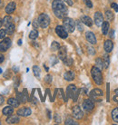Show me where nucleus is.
<instances>
[{
  "label": "nucleus",
  "instance_id": "5",
  "mask_svg": "<svg viewBox=\"0 0 118 125\" xmlns=\"http://www.w3.org/2000/svg\"><path fill=\"white\" fill-rule=\"evenodd\" d=\"M39 26H41L42 28H47V26L50 24V17L47 14H41L40 16H38L37 20Z\"/></svg>",
  "mask_w": 118,
  "mask_h": 125
},
{
  "label": "nucleus",
  "instance_id": "9",
  "mask_svg": "<svg viewBox=\"0 0 118 125\" xmlns=\"http://www.w3.org/2000/svg\"><path fill=\"white\" fill-rule=\"evenodd\" d=\"M72 114L74 116V118L77 120H81L83 118V116H84L83 111L81 110V108L79 106H75L72 109Z\"/></svg>",
  "mask_w": 118,
  "mask_h": 125
},
{
  "label": "nucleus",
  "instance_id": "34",
  "mask_svg": "<svg viewBox=\"0 0 118 125\" xmlns=\"http://www.w3.org/2000/svg\"><path fill=\"white\" fill-rule=\"evenodd\" d=\"M65 125H76L77 124V122H75V121L72 120L71 118H67V119L65 120Z\"/></svg>",
  "mask_w": 118,
  "mask_h": 125
},
{
  "label": "nucleus",
  "instance_id": "29",
  "mask_svg": "<svg viewBox=\"0 0 118 125\" xmlns=\"http://www.w3.org/2000/svg\"><path fill=\"white\" fill-rule=\"evenodd\" d=\"M37 36H38V32H37V30H35V29L32 30V31L30 32V34H29V38L32 39V40L36 39Z\"/></svg>",
  "mask_w": 118,
  "mask_h": 125
},
{
  "label": "nucleus",
  "instance_id": "53",
  "mask_svg": "<svg viewBox=\"0 0 118 125\" xmlns=\"http://www.w3.org/2000/svg\"><path fill=\"white\" fill-rule=\"evenodd\" d=\"M3 25V20L2 19H0V28H1V26Z\"/></svg>",
  "mask_w": 118,
  "mask_h": 125
},
{
  "label": "nucleus",
  "instance_id": "13",
  "mask_svg": "<svg viewBox=\"0 0 118 125\" xmlns=\"http://www.w3.org/2000/svg\"><path fill=\"white\" fill-rule=\"evenodd\" d=\"M94 23L95 25L99 27L102 25V24L104 23V16L100 12H95L94 13Z\"/></svg>",
  "mask_w": 118,
  "mask_h": 125
},
{
  "label": "nucleus",
  "instance_id": "42",
  "mask_svg": "<svg viewBox=\"0 0 118 125\" xmlns=\"http://www.w3.org/2000/svg\"><path fill=\"white\" fill-rule=\"evenodd\" d=\"M111 6H112V8L115 10V12H118V5H117V4L113 3L112 5H111Z\"/></svg>",
  "mask_w": 118,
  "mask_h": 125
},
{
  "label": "nucleus",
  "instance_id": "28",
  "mask_svg": "<svg viewBox=\"0 0 118 125\" xmlns=\"http://www.w3.org/2000/svg\"><path fill=\"white\" fill-rule=\"evenodd\" d=\"M33 72H34V75L35 76V77H37V78H39V77H40L41 70H40V68H39L37 65L33 66Z\"/></svg>",
  "mask_w": 118,
  "mask_h": 125
},
{
  "label": "nucleus",
  "instance_id": "27",
  "mask_svg": "<svg viewBox=\"0 0 118 125\" xmlns=\"http://www.w3.org/2000/svg\"><path fill=\"white\" fill-rule=\"evenodd\" d=\"M106 17L107 19V21H113L114 18H115V16L113 14L112 11L110 10H106Z\"/></svg>",
  "mask_w": 118,
  "mask_h": 125
},
{
  "label": "nucleus",
  "instance_id": "23",
  "mask_svg": "<svg viewBox=\"0 0 118 125\" xmlns=\"http://www.w3.org/2000/svg\"><path fill=\"white\" fill-rule=\"evenodd\" d=\"M109 27H110L109 22H107V21H104V23L102 24V32H103V34H108Z\"/></svg>",
  "mask_w": 118,
  "mask_h": 125
},
{
  "label": "nucleus",
  "instance_id": "56",
  "mask_svg": "<svg viewBox=\"0 0 118 125\" xmlns=\"http://www.w3.org/2000/svg\"><path fill=\"white\" fill-rule=\"evenodd\" d=\"M2 72H3V71H2V69L0 68V73H2Z\"/></svg>",
  "mask_w": 118,
  "mask_h": 125
},
{
  "label": "nucleus",
  "instance_id": "57",
  "mask_svg": "<svg viewBox=\"0 0 118 125\" xmlns=\"http://www.w3.org/2000/svg\"><path fill=\"white\" fill-rule=\"evenodd\" d=\"M0 4H1V0H0Z\"/></svg>",
  "mask_w": 118,
  "mask_h": 125
},
{
  "label": "nucleus",
  "instance_id": "36",
  "mask_svg": "<svg viewBox=\"0 0 118 125\" xmlns=\"http://www.w3.org/2000/svg\"><path fill=\"white\" fill-rule=\"evenodd\" d=\"M50 61H51V63H52V65H55V64H56V63H57V62H58V60H57V57L55 56V55L51 56V58H50Z\"/></svg>",
  "mask_w": 118,
  "mask_h": 125
},
{
  "label": "nucleus",
  "instance_id": "26",
  "mask_svg": "<svg viewBox=\"0 0 118 125\" xmlns=\"http://www.w3.org/2000/svg\"><path fill=\"white\" fill-rule=\"evenodd\" d=\"M6 34H12L14 32H15V25L13 24V23H11L10 25H8L7 26H6Z\"/></svg>",
  "mask_w": 118,
  "mask_h": 125
},
{
  "label": "nucleus",
  "instance_id": "14",
  "mask_svg": "<svg viewBox=\"0 0 118 125\" xmlns=\"http://www.w3.org/2000/svg\"><path fill=\"white\" fill-rule=\"evenodd\" d=\"M85 38L86 40L90 43L91 44H96V37L93 32H86L85 33Z\"/></svg>",
  "mask_w": 118,
  "mask_h": 125
},
{
  "label": "nucleus",
  "instance_id": "17",
  "mask_svg": "<svg viewBox=\"0 0 118 125\" xmlns=\"http://www.w3.org/2000/svg\"><path fill=\"white\" fill-rule=\"evenodd\" d=\"M81 21H82L83 24H84V25H87V26H92V25H93V21H92V19L87 16H81Z\"/></svg>",
  "mask_w": 118,
  "mask_h": 125
},
{
  "label": "nucleus",
  "instance_id": "22",
  "mask_svg": "<svg viewBox=\"0 0 118 125\" xmlns=\"http://www.w3.org/2000/svg\"><path fill=\"white\" fill-rule=\"evenodd\" d=\"M7 103L9 104L10 106L14 107V108H16V107L19 106V102L17 101V99H15V98H9L8 101H7Z\"/></svg>",
  "mask_w": 118,
  "mask_h": 125
},
{
  "label": "nucleus",
  "instance_id": "43",
  "mask_svg": "<svg viewBox=\"0 0 118 125\" xmlns=\"http://www.w3.org/2000/svg\"><path fill=\"white\" fill-rule=\"evenodd\" d=\"M87 49H88V53H90V54H94L95 53V51H94V48H92V47H87Z\"/></svg>",
  "mask_w": 118,
  "mask_h": 125
},
{
  "label": "nucleus",
  "instance_id": "40",
  "mask_svg": "<svg viewBox=\"0 0 118 125\" xmlns=\"http://www.w3.org/2000/svg\"><path fill=\"white\" fill-rule=\"evenodd\" d=\"M113 99H114L115 102H117L118 103V89H116L115 91V95L113 97Z\"/></svg>",
  "mask_w": 118,
  "mask_h": 125
},
{
  "label": "nucleus",
  "instance_id": "16",
  "mask_svg": "<svg viewBox=\"0 0 118 125\" xmlns=\"http://www.w3.org/2000/svg\"><path fill=\"white\" fill-rule=\"evenodd\" d=\"M113 47H114V43H113L111 40H106V42H105L104 48H105V50H106V53H110V52L113 50Z\"/></svg>",
  "mask_w": 118,
  "mask_h": 125
},
{
  "label": "nucleus",
  "instance_id": "19",
  "mask_svg": "<svg viewBox=\"0 0 118 125\" xmlns=\"http://www.w3.org/2000/svg\"><path fill=\"white\" fill-rule=\"evenodd\" d=\"M16 10V3L15 2H10L6 6V14H12Z\"/></svg>",
  "mask_w": 118,
  "mask_h": 125
},
{
  "label": "nucleus",
  "instance_id": "15",
  "mask_svg": "<svg viewBox=\"0 0 118 125\" xmlns=\"http://www.w3.org/2000/svg\"><path fill=\"white\" fill-rule=\"evenodd\" d=\"M19 117L17 115H9V117L6 119V122L8 123V124H16V123H18L19 122Z\"/></svg>",
  "mask_w": 118,
  "mask_h": 125
},
{
  "label": "nucleus",
  "instance_id": "35",
  "mask_svg": "<svg viewBox=\"0 0 118 125\" xmlns=\"http://www.w3.org/2000/svg\"><path fill=\"white\" fill-rule=\"evenodd\" d=\"M63 62H65L66 65H68V66H70V65H72V63H73V60L71 59V58H68V57H66Z\"/></svg>",
  "mask_w": 118,
  "mask_h": 125
},
{
  "label": "nucleus",
  "instance_id": "3",
  "mask_svg": "<svg viewBox=\"0 0 118 125\" xmlns=\"http://www.w3.org/2000/svg\"><path fill=\"white\" fill-rule=\"evenodd\" d=\"M79 93H80V90L76 88V86L74 84H70L68 85V87L66 89V95L68 98H72L74 102H76L78 98V95H79Z\"/></svg>",
  "mask_w": 118,
  "mask_h": 125
},
{
  "label": "nucleus",
  "instance_id": "41",
  "mask_svg": "<svg viewBox=\"0 0 118 125\" xmlns=\"http://www.w3.org/2000/svg\"><path fill=\"white\" fill-rule=\"evenodd\" d=\"M55 121H56V123H60L61 122V118L59 117L58 114H55Z\"/></svg>",
  "mask_w": 118,
  "mask_h": 125
},
{
  "label": "nucleus",
  "instance_id": "38",
  "mask_svg": "<svg viewBox=\"0 0 118 125\" xmlns=\"http://www.w3.org/2000/svg\"><path fill=\"white\" fill-rule=\"evenodd\" d=\"M6 35V31L5 29H1V30H0V39L5 38Z\"/></svg>",
  "mask_w": 118,
  "mask_h": 125
},
{
  "label": "nucleus",
  "instance_id": "48",
  "mask_svg": "<svg viewBox=\"0 0 118 125\" xmlns=\"http://www.w3.org/2000/svg\"><path fill=\"white\" fill-rule=\"evenodd\" d=\"M110 37L115 38V31L114 30H111V32H110Z\"/></svg>",
  "mask_w": 118,
  "mask_h": 125
},
{
  "label": "nucleus",
  "instance_id": "18",
  "mask_svg": "<svg viewBox=\"0 0 118 125\" xmlns=\"http://www.w3.org/2000/svg\"><path fill=\"white\" fill-rule=\"evenodd\" d=\"M59 52H58V57L60 59L64 61V60L67 57V53H66V49H65V47H60V49H59Z\"/></svg>",
  "mask_w": 118,
  "mask_h": 125
},
{
  "label": "nucleus",
  "instance_id": "7",
  "mask_svg": "<svg viewBox=\"0 0 118 125\" xmlns=\"http://www.w3.org/2000/svg\"><path fill=\"white\" fill-rule=\"evenodd\" d=\"M56 33L59 37L62 38V39H65V38H67V36H68V33H67V31L65 30V27L62 26V25H57V26H56Z\"/></svg>",
  "mask_w": 118,
  "mask_h": 125
},
{
  "label": "nucleus",
  "instance_id": "54",
  "mask_svg": "<svg viewBox=\"0 0 118 125\" xmlns=\"http://www.w3.org/2000/svg\"><path fill=\"white\" fill-rule=\"evenodd\" d=\"M18 44H19V45H21V44H22V40H18Z\"/></svg>",
  "mask_w": 118,
  "mask_h": 125
},
{
  "label": "nucleus",
  "instance_id": "33",
  "mask_svg": "<svg viewBox=\"0 0 118 125\" xmlns=\"http://www.w3.org/2000/svg\"><path fill=\"white\" fill-rule=\"evenodd\" d=\"M82 24H83V23H82L81 20H77V21L75 22V25H76V26H77V29L80 32L84 31V27H83V25H82Z\"/></svg>",
  "mask_w": 118,
  "mask_h": 125
},
{
  "label": "nucleus",
  "instance_id": "6",
  "mask_svg": "<svg viewBox=\"0 0 118 125\" xmlns=\"http://www.w3.org/2000/svg\"><path fill=\"white\" fill-rule=\"evenodd\" d=\"M16 99L20 103H25L26 101H28V94H27V90L26 89H24L23 90V93H19V92H16Z\"/></svg>",
  "mask_w": 118,
  "mask_h": 125
},
{
  "label": "nucleus",
  "instance_id": "52",
  "mask_svg": "<svg viewBox=\"0 0 118 125\" xmlns=\"http://www.w3.org/2000/svg\"><path fill=\"white\" fill-rule=\"evenodd\" d=\"M13 70L15 71V73H17V71H18V68H17V67H16V66H15V67L13 68Z\"/></svg>",
  "mask_w": 118,
  "mask_h": 125
},
{
  "label": "nucleus",
  "instance_id": "47",
  "mask_svg": "<svg viewBox=\"0 0 118 125\" xmlns=\"http://www.w3.org/2000/svg\"><path fill=\"white\" fill-rule=\"evenodd\" d=\"M33 25H34L35 28H37V26L39 25V24H38L37 21H34V22H33Z\"/></svg>",
  "mask_w": 118,
  "mask_h": 125
},
{
  "label": "nucleus",
  "instance_id": "39",
  "mask_svg": "<svg viewBox=\"0 0 118 125\" xmlns=\"http://www.w3.org/2000/svg\"><path fill=\"white\" fill-rule=\"evenodd\" d=\"M45 82L47 83H50L51 82H52V76L50 74H47L46 77H45Z\"/></svg>",
  "mask_w": 118,
  "mask_h": 125
},
{
  "label": "nucleus",
  "instance_id": "50",
  "mask_svg": "<svg viewBox=\"0 0 118 125\" xmlns=\"http://www.w3.org/2000/svg\"><path fill=\"white\" fill-rule=\"evenodd\" d=\"M4 97L2 96V95H0V105H1V104H3L4 103Z\"/></svg>",
  "mask_w": 118,
  "mask_h": 125
},
{
  "label": "nucleus",
  "instance_id": "24",
  "mask_svg": "<svg viewBox=\"0 0 118 125\" xmlns=\"http://www.w3.org/2000/svg\"><path fill=\"white\" fill-rule=\"evenodd\" d=\"M111 116H112L113 121L116 123H118V108H115L111 113Z\"/></svg>",
  "mask_w": 118,
  "mask_h": 125
},
{
  "label": "nucleus",
  "instance_id": "20",
  "mask_svg": "<svg viewBox=\"0 0 118 125\" xmlns=\"http://www.w3.org/2000/svg\"><path fill=\"white\" fill-rule=\"evenodd\" d=\"M64 78L66 81H73L75 79V73L73 72V71H67L64 74Z\"/></svg>",
  "mask_w": 118,
  "mask_h": 125
},
{
  "label": "nucleus",
  "instance_id": "51",
  "mask_svg": "<svg viewBox=\"0 0 118 125\" xmlns=\"http://www.w3.org/2000/svg\"><path fill=\"white\" fill-rule=\"evenodd\" d=\"M47 114H48V118H49V119H51V112H50V111H48V110H47Z\"/></svg>",
  "mask_w": 118,
  "mask_h": 125
},
{
  "label": "nucleus",
  "instance_id": "44",
  "mask_svg": "<svg viewBox=\"0 0 118 125\" xmlns=\"http://www.w3.org/2000/svg\"><path fill=\"white\" fill-rule=\"evenodd\" d=\"M9 70H7V71H6V73H5V74H4V77H5V78H6V79H8V78H10V77H11V73H10L9 74Z\"/></svg>",
  "mask_w": 118,
  "mask_h": 125
},
{
  "label": "nucleus",
  "instance_id": "30",
  "mask_svg": "<svg viewBox=\"0 0 118 125\" xmlns=\"http://www.w3.org/2000/svg\"><path fill=\"white\" fill-rule=\"evenodd\" d=\"M104 68H107L109 66V63H110V59H109V55L108 54H105L104 55Z\"/></svg>",
  "mask_w": 118,
  "mask_h": 125
},
{
  "label": "nucleus",
  "instance_id": "58",
  "mask_svg": "<svg viewBox=\"0 0 118 125\" xmlns=\"http://www.w3.org/2000/svg\"><path fill=\"white\" fill-rule=\"evenodd\" d=\"M0 124H1V122H0Z\"/></svg>",
  "mask_w": 118,
  "mask_h": 125
},
{
  "label": "nucleus",
  "instance_id": "4",
  "mask_svg": "<svg viewBox=\"0 0 118 125\" xmlns=\"http://www.w3.org/2000/svg\"><path fill=\"white\" fill-rule=\"evenodd\" d=\"M63 26L67 31V33H73L75 29V22L72 18L65 17L63 19Z\"/></svg>",
  "mask_w": 118,
  "mask_h": 125
},
{
  "label": "nucleus",
  "instance_id": "31",
  "mask_svg": "<svg viewBox=\"0 0 118 125\" xmlns=\"http://www.w3.org/2000/svg\"><path fill=\"white\" fill-rule=\"evenodd\" d=\"M60 44H59L58 42H56V41H54L52 44H51V50L52 51H58L60 49Z\"/></svg>",
  "mask_w": 118,
  "mask_h": 125
},
{
  "label": "nucleus",
  "instance_id": "8",
  "mask_svg": "<svg viewBox=\"0 0 118 125\" xmlns=\"http://www.w3.org/2000/svg\"><path fill=\"white\" fill-rule=\"evenodd\" d=\"M10 46H11L10 38H4L3 40L0 42V52H6Z\"/></svg>",
  "mask_w": 118,
  "mask_h": 125
},
{
  "label": "nucleus",
  "instance_id": "21",
  "mask_svg": "<svg viewBox=\"0 0 118 125\" xmlns=\"http://www.w3.org/2000/svg\"><path fill=\"white\" fill-rule=\"evenodd\" d=\"M2 113H3L4 115H7V116L11 115V114L14 113V107H12V106L5 107L3 109V111H2Z\"/></svg>",
  "mask_w": 118,
  "mask_h": 125
},
{
  "label": "nucleus",
  "instance_id": "2",
  "mask_svg": "<svg viewBox=\"0 0 118 125\" xmlns=\"http://www.w3.org/2000/svg\"><path fill=\"white\" fill-rule=\"evenodd\" d=\"M91 74L94 79V82L97 85H101L103 83V75L100 70L97 66H93L91 69Z\"/></svg>",
  "mask_w": 118,
  "mask_h": 125
},
{
  "label": "nucleus",
  "instance_id": "12",
  "mask_svg": "<svg viewBox=\"0 0 118 125\" xmlns=\"http://www.w3.org/2000/svg\"><path fill=\"white\" fill-rule=\"evenodd\" d=\"M32 113V111L30 108L28 107H23L21 109H19L17 111V115L22 116V117H27Z\"/></svg>",
  "mask_w": 118,
  "mask_h": 125
},
{
  "label": "nucleus",
  "instance_id": "49",
  "mask_svg": "<svg viewBox=\"0 0 118 125\" xmlns=\"http://www.w3.org/2000/svg\"><path fill=\"white\" fill-rule=\"evenodd\" d=\"M107 97H106V99H107V102H109V83H107Z\"/></svg>",
  "mask_w": 118,
  "mask_h": 125
},
{
  "label": "nucleus",
  "instance_id": "11",
  "mask_svg": "<svg viewBox=\"0 0 118 125\" xmlns=\"http://www.w3.org/2000/svg\"><path fill=\"white\" fill-rule=\"evenodd\" d=\"M103 95H104V93L100 89H94L90 93V97L93 99V101H96V102H100L97 99V97H102Z\"/></svg>",
  "mask_w": 118,
  "mask_h": 125
},
{
  "label": "nucleus",
  "instance_id": "37",
  "mask_svg": "<svg viewBox=\"0 0 118 125\" xmlns=\"http://www.w3.org/2000/svg\"><path fill=\"white\" fill-rule=\"evenodd\" d=\"M84 1V3L85 4V6L88 7V8H92L93 7V4L91 2L90 0H83Z\"/></svg>",
  "mask_w": 118,
  "mask_h": 125
},
{
  "label": "nucleus",
  "instance_id": "25",
  "mask_svg": "<svg viewBox=\"0 0 118 125\" xmlns=\"http://www.w3.org/2000/svg\"><path fill=\"white\" fill-rule=\"evenodd\" d=\"M11 23H13V19L10 16H6L4 17L3 19V25L5 26H7L8 25H10Z\"/></svg>",
  "mask_w": 118,
  "mask_h": 125
},
{
  "label": "nucleus",
  "instance_id": "45",
  "mask_svg": "<svg viewBox=\"0 0 118 125\" xmlns=\"http://www.w3.org/2000/svg\"><path fill=\"white\" fill-rule=\"evenodd\" d=\"M64 1H65V2H66V3L68 4V6H73V1H72V0H64Z\"/></svg>",
  "mask_w": 118,
  "mask_h": 125
},
{
  "label": "nucleus",
  "instance_id": "46",
  "mask_svg": "<svg viewBox=\"0 0 118 125\" xmlns=\"http://www.w3.org/2000/svg\"><path fill=\"white\" fill-rule=\"evenodd\" d=\"M4 60H5V57H4V55L2 54V53H0V63H1V62H3Z\"/></svg>",
  "mask_w": 118,
  "mask_h": 125
},
{
  "label": "nucleus",
  "instance_id": "1",
  "mask_svg": "<svg viewBox=\"0 0 118 125\" xmlns=\"http://www.w3.org/2000/svg\"><path fill=\"white\" fill-rule=\"evenodd\" d=\"M52 9L55 16L59 19H64L67 16V6L62 0H54L52 3Z\"/></svg>",
  "mask_w": 118,
  "mask_h": 125
},
{
  "label": "nucleus",
  "instance_id": "55",
  "mask_svg": "<svg viewBox=\"0 0 118 125\" xmlns=\"http://www.w3.org/2000/svg\"><path fill=\"white\" fill-rule=\"evenodd\" d=\"M44 67H45V69H46L47 71H48V67H47V66H46V65H44Z\"/></svg>",
  "mask_w": 118,
  "mask_h": 125
},
{
  "label": "nucleus",
  "instance_id": "32",
  "mask_svg": "<svg viewBox=\"0 0 118 125\" xmlns=\"http://www.w3.org/2000/svg\"><path fill=\"white\" fill-rule=\"evenodd\" d=\"M95 63H96V66L100 70H102V69L104 68V62H103V60L101 59V58H97V59L95 60Z\"/></svg>",
  "mask_w": 118,
  "mask_h": 125
},
{
  "label": "nucleus",
  "instance_id": "10",
  "mask_svg": "<svg viewBox=\"0 0 118 125\" xmlns=\"http://www.w3.org/2000/svg\"><path fill=\"white\" fill-rule=\"evenodd\" d=\"M83 108H84V111L90 113V112L93 111L94 108V103L92 102V100L86 99V100H84V103H83Z\"/></svg>",
  "mask_w": 118,
  "mask_h": 125
}]
</instances>
